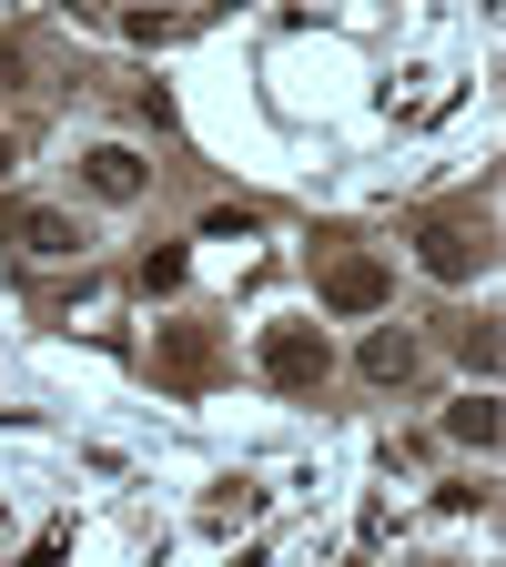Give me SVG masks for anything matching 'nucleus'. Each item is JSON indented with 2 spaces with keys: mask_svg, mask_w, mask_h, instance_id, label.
Instances as JSON below:
<instances>
[{
  "mask_svg": "<svg viewBox=\"0 0 506 567\" xmlns=\"http://www.w3.org/2000/svg\"><path fill=\"white\" fill-rule=\"evenodd\" d=\"M254 365H264V385H283V395H304V385H324V324H264V344H254Z\"/></svg>",
  "mask_w": 506,
  "mask_h": 567,
  "instance_id": "f257e3e1",
  "label": "nucleus"
},
{
  "mask_svg": "<svg viewBox=\"0 0 506 567\" xmlns=\"http://www.w3.org/2000/svg\"><path fill=\"white\" fill-rule=\"evenodd\" d=\"M324 305L334 315H385V264L375 254H324Z\"/></svg>",
  "mask_w": 506,
  "mask_h": 567,
  "instance_id": "f03ea898",
  "label": "nucleus"
},
{
  "mask_svg": "<svg viewBox=\"0 0 506 567\" xmlns=\"http://www.w3.org/2000/svg\"><path fill=\"white\" fill-rule=\"evenodd\" d=\"M153 365H163V385H213V334L203 324H153Z\"/></svg>",
  "mask_w": 506,
  "mask_h": 567,
  "instance_id": "7ed1b4c3",
  "label": "nucleus"
},
{
  "mask_svg": "<svg viewBox=\"0 0 506 567\" xmlns=\"http://www.w3.org/2000/svg\"><path fill=\"white\" fill-rule=\"evenodd\" d=\"M11 234H21V254H51V264H71V254L92 244V234L71 224L61 203H21V213H11Z\"/></svg>",
  "mask_w": 506,
  "mask_h": 567,
  "instance_id": "20e7f679",
  "label": "nucleus"
},
{
  "mask_svg": "<svg viewBox=\"0 0 506 567\" xmlns=\"http://www.w3.org/2000/svg\"><path fill=\"white\" fill-rule=\"evenodd\" d=\"M82 183H92L102 203H142L153 163H142V153H122V142H92V153H82Z\"/></svg>",
  "mask_w": 506,
  "mask_h": 567,
  "instance_id": "39448f33",
  "label": "nucleus"
},
{
  "mask_svg": "<svg viewBox=\"0 0 506 567\" xmlns=\"http://www.w3.org/2000/svg\"><path fill=\"white\" fill-rule=\"evenodd\" d=\"M415 264L436 274V284H466V274L486 264V244H476L466 224H425V234H415Z\"/></svg>",
  "mask_w": 506,
  "mask_h": 567,
  "instance_id": "423d86ee",
  "label": "nucleus"
},
{
  "mask_svg": "<svg viewBox=\"0 0 506 567\" xmlns=\"http://www.w3.org/2000/svg\"><path fill=\"white\" fill-rule=\"evenodd\" d=\"M365 375H375V385H405V375H415V334H405V324H375V334H365Z\"/></svg>",
  "mask_w": 506,
  "mask_h": 567,
  "instance_id": "0eeeda50",
  "label": "nucleus"
},
{
  "mask_svg": "<svg viewBox=\"0 0 506 567\" xmlns=\"http://www.w3.org/2000/svg\"><path fill=\"white\" fill-rule=\"evenodd\" d=\"M446 436L486 456V446H496V395H456V405H446Z\"/></svg>",
  "mask_w": 506,
  "mask_h": 567,
  "instance_id": "6e6552de",
  "label": "nucleus"
},
{
  "mask_svg": "<svg viewBox=\"0 0 506 567\" xmlns=\"http://www.w3.org/2000/svg\"><path fill=\"white\" fill-rule=\"evenodd\" d=\"M254 507H264V496L234 476V486H213V496H203V527H254Z\"/></svg>",
  "mask_w": 506,
  "mask_h": 567,
  "instance_id": "1a4fd4ad",
  "label": "nucleus"
},
{
  "mask_svg": "<svg viewBox=\"0 0 506 567\" xmlns=\"http://www.w3.org/2000/svg\"><path fill=\"white\" fill-rule=\"evenodd\" d=\"M142 295H183V254H173V244L142 254Z\"/></svg>",
  "mask_w": 506,
  "mask_h": 567,
  "instance_id": "9d476101",
  "label": "nucleus"
},
{
  "mask_svg": "<svg viewBox=\"0 0 506 567\" xmlns=\"http://www.w3.org/2000/svg\"><path fill=\"white\" fill-rule=\"evenodd\" d=\"M203 234H213V244H244V234H254V213H244V203H213V213H203Z\"/></svg>",
  "mask_w": 506,
  "mask_h": 567,
  "instance_id": "9b49d317",
  "label": "nucleus"
},
{
  "mask_svg": "<svg viewBox=\"0 0 506 567\" xmlns=\"http://www.w3.org/2000/svg\"><path fill=\"white\" fill-rule=\"evenodd\" d=\"M122 31H132V41H173V31H183V11H122Z\"/></svg>",
  "mask_w": 506,
  "mask_h": 567,
  "instance_id": "f8f14e48",
  "label": "nucleus"
},
{
  "mask_svg": "<svg viewBox=\"0 0 506 567\" xmlns=\"http://www.w3.org/2000/svg\"><path fill=\"white\" fill-rule=\"evenodd\" d=\"M0 92H21V51L11 41H0Z\"/></svg>",
  "mask_w": 506,
  "mask_h": 567,
  "instance_id": "ddd939ff",
  "label": "nucleus"
},
{
  "mask_svg": "<svg viewBox=\"0 0 506 567\" xmlns=\"http://www.w3.org/2000/svg\"><path fill=\"white\" fill-rule=\"evenodd\" d=\"M11 173H21V153H11V132H0V183H11Z\"/></svg>",
  "mask_w": 506,
  "mask_h": 567,
  "instance_id": "4468645a",
  "label": "nucleus"
}]
</instances>
